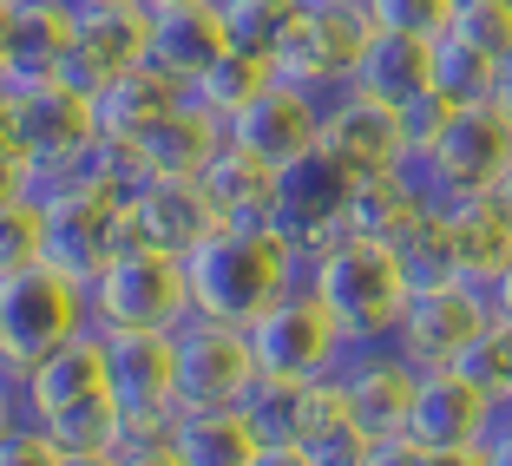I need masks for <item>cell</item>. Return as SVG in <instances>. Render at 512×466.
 <instances>
[{"label": "cell", "instance_id": "36", "mask_svg": "<svg viewBox=\"0 0 512 466\" xmlns=\"http://www.w3.org/2000/svg\"><path fill=\"white\" fill-rule=\"evenodd\" d=\"M453 40H467L473 53H486V60H506L512 53V0H467V7H453Z\"/></svg>", "mask_w": 512, "mask_h": 466}, {"label": "cell", "instance_id": "19", "mask_svg": "<svg viewBox=\"0 0 512 466\" xmlns=\"http://www.w3.org/2000/svg\"><path fill=\"white\" fill-rule=\"evenodd\" d=\"M224 53H230V40H224V14H217V0H158V7H151L145 66H158L165 79H178L184 92L211 73Z\"/></svg>", "mask_w": 512, "mask_h": 466}, {"label": "cell", "instance_id": "43", "mask_svg": "<svg viewBox=\"0 0 512 466\" xmlns=\"http://www.w3.org/2000/svg\"><path fill=\"white\" fill-rule=\"evenodd\" d=\"M7 197H27V151L20 145H0V204Z\"/></svg>", "mask_w": 512, "mask_h": 466}, {"label": "cell", "instance_id": "50", "mask_svg": "<svg viewBox=\"0 0 512 466\" xmlns=\"http://www.w3.org/2000/svg\"><path fill=\"white\" fill-rule=\"evenodd\" d=\"M493 316H506V322H512V270L493 283Z\"/></svg>", "mask_w": 512, "mask_h": 466}, {"label": "cell", "instance_id": "42", "mask_svg": "<svg viewBox=\"0 0 512 466\" xmlns=\"http://www.w3.org/2000/svg\"><path fill=\"white\" fill-rule=\"evenodd\" d=\"M368 466H440V453L421 447L414 434H388V440H375V447H368Z\"/></svg>", "mask_w": 512, "mask_h": 466}, {"label": "cell", "instance_id": "52", "mask_svg": "<svg viewBox=\"0 0 512 466\" xmlns=\"http://www.w3.org/2000/svg\"><path fill=\"white\" fill-rule=\"evenodd\" d=\"M493 197H499V211H506V217H512V171H506V178H499V184H493Z\"/></svg>", "mask_w": 512, "mask_h": 466}, {"label": "cell", "instance_id": "3", "mask_svg": "<svg viewBox=\"0 0 512 466\" xmlns=\"http://www.w3.org/2000/svg\"><path fill=\"white\" fill-rule=\"evenodd\" d=\"M302 283L322 296V309L335 316L348 342H394V322L414 296L401 256L375 237H348V230L302 263Z\"/></svg>", "mask_w": 512, "mask_h": 466}, {"label": "cell", "instance_id": "23", "mask_svg": "<svg viewBox=\"0 0 512 466\" xmlns=\"http://www.w3.org/2000/svg\"><path fill=\"white\" fill-rule=\"evenodd\" d=\"M342 381H348V414L368 440H388L407 434V407H414V381L421 368L388 348V355H362V361H342Z\"/></svg>", "mask_w": 512, "mask_h": 466}, {"label": "cell", "instance_id": "4", "mask_svg": "<svg viewBox=\"0 0 512 466\" xmlns=\"http://www.w3.org/2000/svg\"><path fill=\"white\" fill-rule=\"evenodd\" d=\"M79 329H92L86 283H73L53 263H27V270L0 276V375L14 388Z\"/></svg>", "mask_w": 512, "mask_h": 466}, {"label": "cell", "instance_id": "2", "mask_svg": "<svg viewBox=\"0 0 512 466\" xmlns=\"http://www.w3.org/2000/svg\"><path fill=\"white\" fill-rule=\"evenodd\" d=\"M184 283H191V316L243 329V322L263 316L289 283H302V263L283 250L276 230L217 224L211 237L184 256Z\"/></svg>", "mask_w": 512, "mask_h": 466}, {"label": "cell", "instance_id": "28", "mask_svg": "<svg viewBox=\"0 0 512 466\" xmlns=\"http://www.w3.org/2000/svg\"><path fill=\"white\" fill-rule=\"evenodd\" d=\"M171 447H178V466H250L263 434L243 407H197L171 421Z\"/></svg>", "mask_w": 512, "mask_h": 466}, {"label": "cell", "instance_id": "35", "mask_svg": "<svg viewBox=\"0 0 512 466\" xmlns=\"http://www.w3.org/2000/svg\"><path fill=\"white\" fill-rule=\"evenodd\" d=\"M388 250L401 256V270H407V283H414V289L453 283V256H447V237H440V211H427L414 230H401Z\"/></svg>", "mask_w": 512, "mask_h": 466}, {"label": "cell", "instance_id": "51", "mask_svg": "<svg viewBox=\"0 0 512 466\" xmlns=\"http://www.w3.org/2000/svg\"><path fill=\"white\" fill-rule=\"evenodd\" d=\"M60 466H119V460H112V453H66Z\"/></svg>", "mask_w": 512, "mask_h": 466}, {"label": "cell", "instance_id": "33", "mask_svg": "<svg viewBox=\"0 0 512 466\" xmlns=\"http://www.w3.org/2000/svg\"><path fill=\"white\" fill-rule=\"evenodd\" d=\"M27 263H46V211L33 191L0 204V276L27 270Z\"/></svg>", "mask_w": 512, "mask_h": 466}, {"label": "cell", "instance_id": "8", "mask_svg": "<svg viewBox=\"0 0 512 466\" xmlns=\"http://www.w3.org/2000/svg\"><path fill=\"white\" fill-rule=\"evenodd\" d=\"M40 211H46V263L66 270L73 283H92V276L132 243L125 197L99 191V184H66V191L40 197Z\"/></svg>", "mask_w": 512, "mask_h": 466}, {"label": "cell", "instance_id": "56", "mask_svg": "<svg viewBox=\"0 0 512 466\" xmlns=\"http://www.w3.org/2000/svg\"><path fill=\"white\" fill-rule=\"evenodd\" d=\"M151 7H158V0H151Z\"/></svg>", "mask_w": 512, "mask_h": 466}, {"label": "cell", "instance_id": "54", "mask_svg": "<svg viewBox=\"0 0 512 466\" xmlns=\"http://www.w3.org/2000/svg\"><path fill=\"white\" fill-rule=\"evenodd\" d=\"M132 7H151V0H132Z\"/></svg>", "mask_w": 512, "mask_h": 466}, {"label": "cell", "instance_id": "29", "mask_svg": "<svg viewBox=\"0 0 512 466\" xmlns=\"http://www.w3.org/2000/svg\"><path fill=\"white\" fill-rule=\"evenodd\" d=\"M217 14H224V40H230V53H250V60H276L283 33L296 27V14H302V0H217Z\"/></svg>", "mask_w": 512, "mask_h": 466}, {"label": "cell", "instance_id": "47", "mask_svg": "<svg viewBox=\"0 0 512 466\" xmlns=\"http://www.w3.org/2000/svg\"><path fill=\"white\" fill-rule=\"evenodd\" d=\"M20 414H27V401H20V388H14V381L0 375V434H7V427H14Z\"/></svg>", "mask_w": 512, "mask_h": 466}, {"label": "cell", "instance_id": "22", "mask_svg": "<svg viewBox=\"0 0 512 466\" xmlns=\"http://www.w3.org/2000/svg\"><path fill=\"white\" fill-rule=\"evenodd\" d=\"M217 145H224V125L197 106V99H184V106H171L165 119H151L125 151H132L138 178H197V171L211 165Z\"/></svg>", "mask_w": 512, "mask_h": 466}, {"label": "cell", "instance_id": "32", "mask_svg": "<svg viewBox=\"0 0 512 466\" xmlns=\"http://www.w3.org/2000/svg\"><path fill=\"white\" fill-rule=\"evenodd\" d=\"M453 368H460L473 388H486L499 407H512V322H506V316H493L480 335H473V348L453 361Z\"/></svg>", "mask_w": 512, "mask_h": 466}, {"label": "cell", "instance_id": "40", "mask_svg": "<svg viewBox=\"0 0 512 466\" xmlns=\"http://www.w3.org/2000/svg\"><path fill=\"white\" fill-rule=\"evenodd\" d=\"M447 119H453V99H440V92H427V99L401 106V125H407V145H414V158H427V151H434V138L447 132Z\"/></svg>", "mask_w": 512, "mask_h": 466}, {"label": "cell", "instance_id": "5", "mask_svg": "<svg viewBox=\"0 0 512 466\" xmlns=\"http://www.w3.org/2000/svg\"><path fill=\"white\" fill-rule=\"evenodd\" d=\"M86 309H92V329H178V322H191L184 256H165L151 243H125L86 283Z\"/></svg>", "mask_w": 512, "mask_h": 466}, {"label": "cell", "instance_id": "45", "mask_svg": "<svg viewBox=\"0 0 512 466\" xmlns=\"http://www.w3.org/2000/svg\"><path fill=\"white\" fill-rule=\"evenodd\" d=\"M250 466H316V460H309V447H302V440H263Z\"/></svg>", "mask_w": 512, "mask_h": 466}, {"label": "cell", "instance_id": "13", "mask_svg": "<svg viewBox=\"0 0 512 466\" xmlns=\"http://www.w3.org/2000/svg\"><path fill=\"white\" fill-rule=\"evenodd\" d=\"M486 322H493V296H480L473 283H427L407 296L401 322H394V348L414 368H453Z\"/></svg>", "mask_w": 512, "mask_h": 466}, {"label": "cell", "instance_id": "12", "mask_svg": "<svg viewBox=\"0 0 512 466\" xmlns=\"http://www.w3.org/2000/svg\"><path fill=\"white\" fill-rule=\"evenodd\" d=\"M145 40H151V7H132V0H73V46L60 60V86L92 99L106 79L145 66Z\"/></svg>", "mask_w": 512, "mask_h": 466}, {"label": "cell", "instance_id": "14", "mask_svg": "<svg viewBox=\"0 0 512 466\" xmlns=\"http://www.w3.org/2000/svg\"><path fill=\"white\" fill-rule=\"evenodd\" d=\"M178 414L197 407H243V394L256 388V355L243 342V329L230 322H178Z\"/></svg>", "mask_w": 512, "mask_h": 466}, {"label": "cell", "instance_id": "17", "mask_svg": "<svg viewBox=\"0 0 512 466\" xmlns=\"http://www.w3.org/2000/svg\"><path fill=\"white\" fill-rule=\"evenodd\" d=\"M224 138H230V145H243L250 158H263L270 171H283V165H296V158L316 151V138H322V99H309V92L270 79L250 106H237L224 119Z\"/></svg>", "mask_w": 512, "mask_h": 466}, {"label": "cell", "instance_id": "44", "mask_svg": "<svg viewBox=\"0 0 512 466\" xmlns=\"http://www.w3.org/2000/svg\"><path fill=\"white\" fill-rule=\"evenodd\" d=\"M480 466H512V407H499L493 434H486V447H480Z\"/></svg>", "mask_w": 512, "mask_h": 466}, {"label": "cell", "instance_id": "11", "mask_svg": "<svg viewBox=\"0 0 512 466\" xmlns=\"http://www.w3.org/2000/svg\"><path fill=\"white\" fill-rule=\"evenodd\" d=\"M348 191H355V178H348L342 165H335L329 151H309V158H296V165L276 171V204H270V230L283 237V250L296 256V263H309V256L322 250V243L342 237V211H348Z\"/></svg>", "mask_w": 512, "mask_h": 466}, {"label": "cell", "instance_id": "39", "mask_svg": "<svg viewBox=\"0 0 512 466\" xmlns=\"http://www.w3.org/2000/svg\"><path fill=\"white\" fill-rule=\"evenodd\" d=\"M302 447H309L316 466H368V447H375V440H368L355 421H335V427H322V434H309Z\"/></svg>", "mask_w": 512, "mask_h": 466}, {"label": "cell", "instance_id": "37", "mask_svg": "<svg viewBox=\"0 0 512 466\" xmlns=\"http://www.w3.org/2000/svg\"><path fill=\"white\" fill-rule=\"evenodd\" d=\"M453 7H460V0H368L362 14H368V27H381V33H421V40H440V33L453 27Z\"/></svg>", "mask_w": 512, "mask_h": 466}, {"label": "cell", "instance_id": "6", "mask_svg": "<svg viewBox=\"0 0 512 466\" xmlns=\"http://www.w3.org/2000/svg\"><path fill=\"white\" fill-rule=\"evenodd\" d=\"M243 342H250V355H256V375H270V381L335 375L342 355L355 348L342 329H335V316L322 309V296L309 283H289L263 316L243 322Z\"/></svg>", "mask_w": 512, "mask_h": 466}, {"label": "cell", "instance_id": "31", "mask_svg": "<svg viewBox=\"0 0 512 466\" xmlns=\"http://www.w3.org/2000/svg\"><path fill=\"white\" fill-rule=\"evenodd\" d=\"M434 92L453 99V106H473V99H493V60L473 53L467 40L440 33L434 40Z\"/></svg>", "mask_w": 512, "mask_h": 466}, {"label": "cell", "instance_id": "34", "mask_svg": "<svg viewBox=\"0 0 512 466\" xmlns=\"http://www.w3.org/2000/svg\"><path fill=\"white\" fill-rule=\"evenodd\" d=\"M302 388L309 381H270L256 375V388L243 394V414L263 440H302Z\"/></svg>", "mask_w": 512, "mask_h": 466}, {"label": "cell", "instance_id": "46", "mask_svg": "<svg viewBox=\"0 0 512 466\" xmlns=\"http://www.w3.org/2000/svg\"><path fill=\"white\" fill-rule=\"evenodd\" d=\"M20 92H27V86H14V79L0 73V145H14V119H20Z\"/></svg>", "mask_w": 512, "mask_h": 466}, {"label": "cell", "instance_id": "48", "mask_svg": "<svg viewBox=\"0 0 512 466\" xmlns=\"http://www.w3.org/2000/svg\"><path fill=\"white\" fill-rule=\"evenodd\" d=\"M493 99H499V106L512 112V53H506V60L493 66Z\"/></svg>", "mask_w": 512, "mask_h": 466}, {"label": "cell", "instance_id": "55", "mask_svg": "<svg viewBox=\"0 0 512 466\" xmlns=\"http://www.w3.org/2000/svg\"><path fill=\"white\" fill-rule=\"evenodd\" d=\"M460 7H467V0H460Z\"/></svg>", "mask_w": 512, "mask_h": 466}, {"label": "cell", "instance_id": "24", "mask_svg": "<svg viewBox=\"0 0 512 466\" xmlns=\"http://www.w3.org/2000/svg\"><path fill=\"white\" fill-rule=\"evenodd\" d=\"M184 99H191V92H184L178 79H165L158 66H132V73L106 79V86L92 92V132L112 138V145H132L151 119H165Z\"/></svg>", "mask_w": 512, "mask_h": 466}, {"label": "cell", "instance_id": "10", "mask_svg": "<svg viewBox=\"0 0 512 466\" xmlns=\"http://www.w3.org/2000/svg\"><path fill=\"white\" fill-rule=\"evenodd\" d=\"M112 361V401L125 434H171L178 421V335L171 329H99Z\"/></svg>", "mask_w": 512, "mask_h": 466}, {"label": "cell", "instance_id": "9", "mask_svg": "<svg viewBox=\"0 0 512 466\" xmlns=\"http://www.w3.org/2000/svg\"><path fill=\"white\" fill-rule=\"evenodd\" d=\"M362 40H368L362 7H309V0H302V14H296V27L283 33L270 73L283 79V86H296V92H309V99L329 106V99L348 92V73H355Z\"/></svg>", "mask_w": 512, "mask_h": 466}, {"label": "cell", "instance_id": "27", "mask_svg": "<svg viewBox=\"0 0 512 466\" xmlns=\"http://www.w3.org/2000/svg\"><path fill=\"white\" fill-rule=\"evenodd\" d=\"M66 46H73V0H20L14 46H7L0 73L14 86H46V79H60Z\"/></svg>", "mask_w": 512, "mask_h": 466}, {"label": "cell", "instance_id": "21", "mask_svg": "<svg viewBox=\"0 0 512 466\" xmlns=\"http://www.w3.org/2000/svg\"><path fill=\"white\" fill-rule=\"evenodd\" d=\"M348 92L381 99V106H414V99H427V92H434V40L368 27L362 53H355V73H348Z\"/></svg>", "mask_w": 512, "mask_h": 466}, {"label": "cell", "instance_id": "26", "mask_svg": "<svg viewBox=\"0 0 512 466\" xmlns=\"http://www.w3.org/2000/svg\"><path fill=\"white\" fill-rule=\"evenodd\" d=\"M427 211H434V197H427V184L414 178V165H407V171H388V178H362L355 184V191H348V211H342V230L348 237L394 243L401 230L421 224Z\"/></svg>", "mask_w": 512, "mask_h": 466}, {"label": "cell", "instance_id": "49", "mask_svg": "<svg viewBox=\"0 0 512 466\" xmlns=\"http://www.w3.org/2000/svg\"><path fill=\"white\" fill-rule=\"evenodd\" d=\"M14 14L20 0H0V66H7V46H14Z\"/></svg>", "mask_w": 512, "mask_h": 466}, {"label": "cell", "instance_id": "53", "mask_svg": "<svg viewBox=\"0 0 512 466\" xmlns=\"http://www.w3.org/2000/svg\"><path fill=\"white\" fill-rule=\"evenodd\" d=\"M309 7H368V0H309Z\"/></svg>", "mask_w": 512, "mask_h": 466}, {"label": "cell", "instance_id": "20", "mask_svg": "<svg viewBox=\"0 0 512 466\" xmlns=\"http://www.w3.org/2000/svg\"><path fill=\"white\" fill-rule=\"evenodd\" d=\"M125 211H132V243H151V250H165V256H191L197 243L224 224L197 178H145L125 197Z\"/></svg>", "mask_w": 512, "mask_h": 466}, {"label": "cell", "instance_id": "18", "mask_svg": "<svg viewBox=\"0 0 512 466\" xmlns=\"http://www.w3.org/2000/svg\"><path fill=\"white\" fill-rule=\"evenodd\" d=\"M434 211L453 256V283H473L480 296H493V283L512 270V217L499 211V197L473 191V197H447Z\"/></svg>", "mask_w": 512, "mask_h": 466}, {"label": "cell", "instance_id": "15", "mask_svg": "<svg viewBox=\"0 0 512 466\" xmlns=\"http://www.w3.org/2000/svg\"><path fill=\"white\" fill-rule=\"evenodd\" d=\"M322 151L348 178H388V171H407L414 165V145H407V125H401V106H381V99H362V92H342L322 106Z\"/></svg>", "mask_w": 512, "mask_h": 466}, {"label": "cell", "instance_id": "16", "mask_svg": "<svg viewBox=\"0 0 512 466\" xmlns=\"http://www.w3.org/2000/svg\"><path fill=\"white\" fill-rule=\"evenodd\" d=\"M499 421V401L473 388L460 368H421L414 381V407H407V434L434 453H480Z\"/></svg>", "mask_w": 512, "mask_h": 466}, {"label": "cell", "instance_id": "38", "mask_svg": "<svg viewBox=\"0 0 512 466\" xmlns=\"http://www.w3.org/2000/svg\"><path fill=\"white\" fill-rule=\"evenodd\" d=\"M60 460H66V447L40 421H27V414L0 434V466H60Z\"/></svg>", "mask_w": 512, "mask_h": 466}, {"label": "cell", "instance_id": "1", "mask_svg": "<svg viewBox=\"0 0 512 466\" xmlns=\"http://www.w3.org/2000/svg\"><path fill=\"white\" fill-rule=\"evenodd\" d=\"M20 401H27V421H40L66 453H112L125 440V414L112 401V361L99 329H79L73 342L53 348L20 381Z\"/></svg>", "mask_w": 512, "mask_h": 466}, {"label": "cell", "instance_id": "30", "mask_svg": "<svg viewBox=\"0 0 512 466\" xmlns=\"http://www.w3.org/2000/svg\"><path fill=\"white\" fill-rule=\"evenodd\" d=\"M270 79H276V73H270V60H250V53H224V60H217L211 73H204V79L191 86V99H197L204 112H211L217 125H224L230 112L250 106V99H256L263 86H270Z\"/></svg>", "mask_w": 512, "mask_h": 466}, {"label": "cell", "instance_id": "7", "mask_svg": "<svg viewBox=\"0 0 512 466\" xmlns=\"http://www.w3.org/2000/svg\"><path fill=\"white\" fill-rule=\"evenodd\" d=\"M512 171V112L499 99H473V106H453L447 132L434 138L427 158H414V178L427 184L434 204L447 197H473L493 191L499 178Z\"/></svg>", "mask_w": 512, "mask_h": 466}, {"label": "cell", "instance_id": "41", "mask_svg": "<svg viewBox=\"0 0 512 466\" xmlns=\"http://www.w3.org/2000/svg\"><path fill=\"white\" fill-rule=\"evenodd\" d=\"M112 460L119 466H178V447H171V434H125L112 447Z\"/></svg>", "mask_w": 512, "mask_h": 466}, {"label": "cell", "instance_id": "25", "mask_svg": "<svg viewBox=\"0 0 512 466\" xmlns=\"http://www.w3.org/2000/svg\"><path fill=\"white\" fill-rule=\"evenodd\" d=\"M197 184H204V197L217 204V217L224 224H256L270 230V204H276V171L263 165V158H250L243 145H217L211 165L197 171Z\"/></svg>", "mask_w": 512, "mask_h": 466}]
</instances>
